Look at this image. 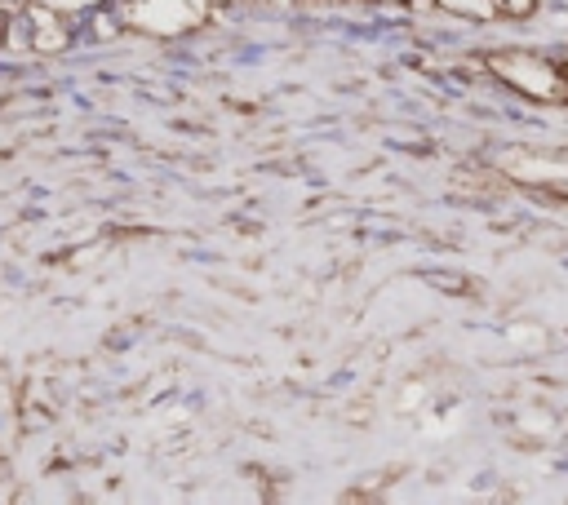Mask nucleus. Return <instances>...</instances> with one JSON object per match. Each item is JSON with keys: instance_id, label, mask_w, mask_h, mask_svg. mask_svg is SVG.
<instances>
[{"instance_id": "nucleus-2", "label": "nucleus", "mask_w": 568, "mask_h": 505, "mask_svg": "<svg viewBox=\"0 0 568 505\" xmlns=\"http://www.w3.org/2000/svg\"><path fill=\"white\" fill-rule=\"evenodd\" d=\"M440 5L466 18H497V0H440Z\"/></svg>"}, {"instance_id": "nucleus-3", "label": "nucleus", "mask_w": 568, "mask_h": 505, "mask_svg": "<svg viewBox=\"0 0 568 505\" xmlns=\"http://www.w3.org/2000/svg\"><path fill=\"white\" fill-rule=\"evenodd\" d=\"M533 9H538V0H497V13H506V18H528Z\"/></svg>"}, {"instance_id": "nucleus-1", "label": "nucleus", "mask_w": 568, "mask_h": 505, "mask_svg": "<svg viewBox=\"0 0 568 505\" xmlns=\"http://www.w3.org/2000/svg\"><path fill=\"white\" fill-rule=\"evenodd\" d=\"M489 66L524 98H538V103H568L564 66L542 58V54H493Z\"/></svg>"}]
</instances>
